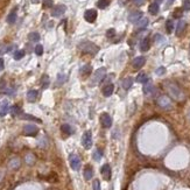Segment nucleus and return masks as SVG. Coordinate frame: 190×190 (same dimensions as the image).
<instances>
[{
  "instance_id": "8fccbe9b",
  "label": "nucleus",
  "mask_w": 190,
  "mask_h": 190,
  "mask_svg": "<svg viewBox=\"0 0 190 190\" xmlns=\"http://www.w3.org/2000/svg\"><path fill=\"white\" fill-rule=\"evenodd\" d=\"M163 0H155V2H157V4H160V2H162Z\"/></svg>"
},
{
  "instance_id": "423d86ee",
  "label": "nucleus",
  "mask_w": 190,
  "mask_h": 190,
  "mask_svg": "<svg viewBox=\"0 0 190 190\" xmlns=\"http://www.w3.org/2000/svg\"><path fill=\"white\" fill-rule=\"evenodd\" d=\"M69 162H70V166H71V168L74 170H78L80 168V159L76 154H70L69 155Z\"/></svg>"
},
{
  "instance_id": "c85d7f7f",
  "label": "nucleus",
  "mask_w": 190,
  "mask_h": 190,
  "mask_svg": "<svg viewBox=\"0 0 190 190\" xmlns=\"http://www.w3.org/2000/svg\"><path fill=\"white\" fill-rule=\"evenodd\" d=\"M13 46H0V55H4L8 51H11Z\"/></svg>"
},
{
  "instance_id": "39448f33",
  "label": "nucleus",
  "mask_w": 190,
  "mask_h": 190,
  "mask_svg": "<svg viewBox=\"0 0 190 190\" xmlns=\"http://www.w3.org/2000/svg\"><path fill=\"white\" fill-rule=\"evenodd\" d=\"M82 145L85 149H90L92 146V133L91 131H85L82 136Z\"/></svg>"
},
{
  "instance_id": "9b49d317",
  "label": "nucleus",
  "mask_w": 190,
  "mask_h": 190,
  "mask_svg": "<svg viewBox=\"0 0 190 190\" xmlns=\"http://www.w3.org/2000/svg\"><path fill=\"white\" fill-rule=\"evenodd\" d=\"M145 63H146V58L144 56H138L135 57L133 59V68L134 69H136V70H139V69H141L144 65H145Z\"/></svg>"
},
{
  "instance_id": "e433bc0d",
  "label": "nucleus",
  "mask_w": 190,
  "mask_h": 190,
  "mask_svg": "<svg viewBox=\"0 0 190 190\" xmlns=\"http://www.w3.org/2000/svg\"><path fill=\"white\" fill-rule=\"evenodd\" d=\"M155 73H156V75H157V76H162V75H165V74H166V68H165V67H160V68H157V69H156V71H155Z\"/></svg>"
},
{
  "instance_id": "b1692460",
  "label": "nucleus",
  "mask_w": 190,
  "mask_h": 190,
  "mask_svg": "<svg viewBox=\"0 0 190 190\" xmlns=\"http://www.w3.org/2000/svg\"><path fill=\"white\" fill-rule=\"evenodd\" d=\"M61 131H62L63 133L68 134V135H70V134L74 132V131H73V128H71V126H70V125H68V124H63V125L61 126Z\"/></svg>"
},
{
  "instance_id": "aec40b11",
  "label": "nucleus",
  "mask_w": 190,
  "mask_h": 190,
  "mask_svg": "<svg viewBox=\"0 0 190 190\" xmlns=\"http://www.w3.org/2000/svg\"><path fill=\"white\" fill-rule=\"evenodd\" d=\"M113 90H114L113 84H109V85H106V86L103 89V95L105 96V97H110V96L113 94Z\"/></svg>"
},
{
  "instance_id": "ea45409f",
  "label": "nucleus",
  "mask_w": 190,
  "mask_h": 190,
  "mask_svg": "<svg viewBox=\"0 0 190 190\" xmlns=\"http://www.w3.org/2000/svg\"><path fill=\"white\" fill-rule=\"evenodd\" d=\"M182 2H183V9L190 11V0H182Z\"/></svg>"
},
{
  "instance_id": "f257e3e1",
  "label": "nucleus",
  "mask_w": 190,
  "mask_h": 190,
  "mask_svg": "<svg viewBox=\"0 0 190 190\" xmlns=\"http://www.w3.org/2000/svg\"><path fill=\"white\" fill-rule=\"evenodd\" d=\"M165 86L167 88V91L169 92V95H170L174 99H176V100H182V99L184 98V96H183V94H182V91L180 90V88H178L175 83L168 82V83H166V84H165Z\"/></svg>"
},
{
  "instance_id": "c9c22d12",
  "label": "nucleus",
  "mask_w": 190,
  "mask_h": 190,
  "mask_svg": "<svg viewBox=\"0 0 190 190\" xmlns=\"http://www.w3.org/2000/svg\"><path fill=\"white\" fill-rule=\"evenodd\" d=\"M102 156H103V152L99 151V149H97V151L94 153V159H95L96 161H99V160L102 159Z\"/></svg>"
},
{
  "instance_id": "4468645a",
  "label": "nucleus",
  "mask_w": 190,
  "mask_h": 190,
  "mask_svg": "<svg viewBox=\"0 0 190 190\" xmlns=\"http://www.w3.org/2000/svg\"><path fill=\"white\" fill-rule=\"evenodd\" d=\"M9 111V104L7 100H2L0 103V117H5Z\"/></svg>"
},
{
  "instance_id": "bb28decb",
  "label": "nucleus",
  "mask_w": 190,
  "mask_h": 190,
  "mask_svg": "<svg viewBox=\"0 0 190 190\" xmlns=\"http://www.w3.org/2000/svg\"><path fill=\"white\" fill-rule=\"evenodd\" d=\"M11 114H12L13 117L20 115V114H21V109H20L18 105H14V106L11 109Z\"/></svg>"
},
{
  "instance_id": "393cba45",
  "label": "nucleus",
  "mask_w": 190,
  "mask_h": 190,
  "mask_svg": "<svg viewBox=\"0 0 190 190\" xmlns=\"http://www.w3.org/2000/svg\"><path fill=\"white\" fill-rule=\"evenodd\" d=\"M148 80V77L145 73H140L138 76H136V82L138 83H146Z\"/></svg>"
},
{
  "instance_id": "a878e982",
  "label": "nucleus",
  "mask_w": 190,
  "mask_h": 190,
  "mask_svg": "<svg viewBox=\"0 0 190 190\" xmlns=\"http://www.w3.org/2000/svg\"><path fill=\"white\" fill-rule=\"evenodd\" d=\"M147 25H148V19H147V18H141V19L136 22V26H138L139 28H146Z\"/></svg>"
},
{
  "instance_id": "a19ab883",
  "label": "nucleus",
  "mask_w": 190,
  "mask_h": 190,
  "mask_svg": "<svg viewBox=\"0 0 190 190\" xmlns=\"http://www.w3.org/2000/svg\"><path fill=\"white\" fill-rule=\"evenodd\" d=\"M92 188H94V190H100V182H99V180H95L94 181Z\"/></svg>"
},
{
  "instance_id": "2eb2a0df",
  "label": "nucleus",
  "mask_w": 190,
  "mask_h": 190,
  "mask_svg": "<svg viewBox=\"0 0 190 190\" xmlns=\"http://www.w3.org/2000/svg\"><path fill=\"white\" fill-rule=\"evenodd\" d=\"M186 27H187V22H186L184 20H180L178 23H177V27H176V35H177V36L182 35V33L184 32Z\"/></svg>"
},
{
  "instance_id": "412c9836",
  "label": "nucleus",
  "mask_w": 190,
  "mask_h": 190,
  "mask_svg": "<svg viewBox=\"0 0 190 190\" xmlns=\"http://www.w3.org/2000/svg\"><path fill=\"white\" fill-rule=\"evenodd\" d=\"M92 176H94V170H92V168H91L90 166H88V167L84 169V178H85L86 181H90V180L92 178Z\"/></svg>"
},
{
  "instance_id": "a211bd4d",
  "label": "nucleus",
  "mask_w": 190,
  "mask_h": 190,
  "mask_svg": "<svg viewBox=\"0 0 190 190\" xmlns=\"http://www.w3.org/2000/svg\"><path fill=\"white\" fill-rule=\"evenodd\" d=\"M149 47H151V41H149V38H144V40L141 41V43H140V49H141V51H147V50L149 49Z\"/></svg>"
},
{
  "instance_id": "dca6fc26",
  "label": "nucleus",
  "mask_w": 190,
  "mask_h": 190,
  "mask_svg": "<svg viewBox=\"0 0 190 190\" xmlns=\"http://www.w3.org/2000/svg\"><path fill=\"white\" fill-rule=\"evenodd\" d=\"M153 92H154V86H153V84L151 82H146L145 83V86H144V94L147 96L152 95Z\"/></svg>"
},
{
  "instance_id": "3c124183",
  "label": "nucleus",
  "mask_w": 190,
  "mask_h": 190,
  "mask_svg": "<svg viewBox=\"0 0 190 190\" xmlns=\"http://www.w3.org/2000/svg\"><path fill=\"white\" fill-rule=\"evenodd\" d=\"M32 1H33L34 4H38V1H40V0H32Z\"/></svg>"
},
{
  "instance_id": "cd10ccee",
  "label": "nucleus",
  "mask_w": 190,
  "mask_h": 190,
  "mask_svg": "<svg viewBox=\"0 0 190 190\" xmlns=\"http://www.w3.org/2000/svg\"><path fill=\"white\" fill-rule=\"evenodd\" d=\"M109 4H110V0H98V7L100 8V9H104V8H106L107 6H109Z\"/></svg>"
},
{
  "instance_id": "37998d69",
  "label": "nucleus",
  "mask_w": 190,
  "mask_h": 190,
  "mask_svg": "<svg viewBox=\"0 0 190 190\" xmlns=\"http://www.w3.org/2000/svg\"><path fill=\"white\" fill-rule=\"evenodd\" d=\"M114 35H115V30H114L113 28H111V29H109V30L106 32V36H107V38H113Z\"/></svg>"
},
{
  "instance_id": "4c0bfd02",
  "label": "nucleus",
  "mask_w": 190,
  "mask_h": 190,
  "mask_svg": "<svg viewBox=\"0 0 190 190\" xmlns=\"http://www.w3.org/2000/svg\"><path fill=\"white\" fill-rule=\"evenodd\" d=\"M48 84H49V78H48L47 75H44L42 77V86H43V89H46L48 86Z\"/></svg>"
},
{
  "instance_id": "49530a36",
  "label": "nucleus",
  "mask_w": 190,
  "mask_h": 190,
  "mask_svg": "<svg viewBox=\"0 0 190 190\" xmlns=\"http://www.w3.org/2000/svg\"><path fill=\"white\" fill-rule=\"evenodd\" d=\"M133 2L136 6H140V5H142L145 2V0H133Z\"/></svg>"
},
{
  "instance_id": "ddd939ff",
  "label": "nucleus",
  "mask_w": 190,
  "mask_h": 190,
  "mask_svg": "<svg viewBox=\"0 0 190 190\" xmlns=\"http://www.w3.org/2000/svg\"><path fill=\"white\" fill-rule=\"evenodd\" d=\"M100 173H102V175H103V177L105 178V180H110L111 178V167H110V165H104L103 167H102V169H100Z\"/></svg>"
},
{
  "instance_id": "6ab92c4d",
  "label": "nucleus",
  "mask_w": 190,
  "mask_h": 190,
  "mask_svg": "<svg viewBox=\"0 0 190 190\" xmlns=\"http://www.w3.org/2000/svg\"><path fill=\"white\" fill-rule=\"evenodd\" d=\"M159 9H160V6H159V4L157 2H153L149 5V7H148V12L153 14V15H155V14H157L159 13Z\"/></svg>"
},
{
  "instance_id": "0eeeda50",
  "label": "nucleus",
  "mask_w": 190,
  "mask_h": 190,
  "mask_svg": "<svg viewBox=\"0 0 190 190\" xmlns=\"http://www.w3.org/2000/svg\"><path fill=\"white\" fill-rule=\"evenodd\" d=\"M100 124L104 128H110L112 126V118L109 113L100 114Z\"/></svg>"
},
{
  "instance_id": "a18cd8bd",
  "label": "nucleus",
  "mask_w": 190,
  "mask_h": 190,
  "mask_svg": "<svg viewBox=\"0 0 190 190\" xmlns=\"http://www.w3.org/2000/svg\"><path fill=\"white\" fill-rule=\"evenodd\" d=\"M154 40H155V42H156V43H160V42H162V41H163V38H162L161 35L156 34V35H155V38H154Z\"/></svg>"
},
{
  "instance_id": "f3484780",
  "label": "nucleus",
  "mask_w": 190,
  "mask_h": 190,
  "mask_svg": "<svg viewBox=\"0 0 190 190\" xmlns=\"http://www.w3.org/2000/svg\"><path fill=\"white\" fill-rule=\"evenodd\" d=\"M121 85H123V88H124L125 90H128V89L133 85V78H132V77H126V78H124Z\"/></svg>"
},
{
  "instance_id": "5701e85b",
  "label": "nucleus",
  "mask_w": 190,
  "mask_h": 190,
  "mask_svg": "<svg viewBox=\"0 0 190 190\" xmlns=\"http://www.w3.org/2000/svg\"><path fill=\"white\" fill-rule=\"evenodd\" d=\"M17 21V11L14 9V11H12L9 14H8V17H7V22L8 23H14Z\"/></svg>"
},
{
  "instance_id": "79ce46f5",
  "label": "nucleus",
  "mask_w": 190,
  "mask_h": 190,
  "mask_svg": "<svg viewBox=\"0 0 190 190\" xmlns=\"http://www.w3.org/2000/svg\"><path fill=\"white\" fill-rule=\"evenodd\" d=\"M182 15V9L181 8H176L174 12V18H181Z\"/></svg>"
},
{
  "instance_id": "f704fd0d",
  "label": "nucleus",
  "mask_w": 190,
  "mask_h": 190,
  "mask_svg": "<svg viewBox=\"0 0 190 190\" xmlns=\"http://www.w3.org/2000/svg\"><path fill=\"white\" fill-rule=\"evenodd\" d=\"M67 80V76L64 75V74H58V76H57V84H63L64 82Z\"/></svg>"
},
{
  "instance_id": "c03bdc74",
  "label": "nucleus",
  "mask_w": 190,
  "mask_h": 190,
  "mask_svg": "<svg viewBox=\"0 0 190 190\" xmlns=\"http://www.w3.org/2000/svg\"><path fill=\"white\" fill-rule=\"evenodd\" d=\"M43 6L44 7H51L53 6V0H43Z\"/></svg>"
},
{
  "instance_id": "58836bf2",
  "label": "nucleus",
  "mask_w": 190,
  "mask_h": 190,
  "mask_svg": "<svg viewBox=\"0 0 190 190\" xmlns=\"http://www.w3.org/2000/svg\"><path fill=\"white\" fill-rule=\"evenodd\" d=\"M35 54L38 55V56H41V55L43 54V47H42L41 44H38V46L35 47Z\"/></svg>"
},
{
  "instance_id": "f8f14e48",
  "label": "nucleus",
  "mask_w": 190,
  "mask_h": 190,
  "mask_svg": "<svg viewBox=\"0 0 190 190\" xmlns=\"http://www.w3.org/2000/svg\"><path fill=\"white\" fill-rule=\"evenodd\" d=\"M141 18H142V12H140V11H134V12H132V13L128 15V21L132 22V23H136Z\"/></svg>"
},
{
  "instance_id": "de8ad7c7",
  "label": "nucleus",
  "mask_w": 190,
  "mask_h": 190,
  "mask_svg": "<svg viewBox=\"0 0 190 190\" xmlns=\"http://www.w3.org/2000/svg\"><path fill=\"white\" fill-rule=\"evenodd\" d=\"M118 2H119L121 6H124V5H126V4L128 2V0H118Z\"/></svg>"
},
{
  "instance_id": "1a4fd4ad",
  "label": "nucleus",
  "mask_w": 190,
  "mask_h": 190,
  "mask_svg": "<svg viewBox=\"0 0 190 190\" xmlns=\"http://www.w3.org/2000/svg\"><path fill=\"white\" fill-rule=\"evenodd\" d=\"M65 11H67V7H65L64 5H57V6H55V7L53 8L51 15L55 17V18H58V17L63 15V14L65 13Z\"/></svg>"
},
{
  "instance_id": "09e8293b",
  "label": "nucleus",
  "mask_w": 190,
  "mask_h": 190,
  "mask_svg": "<svg viewBox=\"0 0 190 190\" xmlns=\"http://www.w3.org/2000/svg\"><path fill=\"white\" fill-rule=\"evenodd\" d=\"M4 67H5L4 59H2V58H0V70H4Z\"/></svg>"
},
{
  "instance_id": "603ef678",
  "label": "nucleus",
  "mask_w": 190,
  "mask_h": 190,
  "mask_svg": "<svg viewBox=\"0 0 190 190\" xmlns=\"http://www.w3.org/2000/svg\"><path fill=\"white\" fill-rule=\"evenodd\" d=\"M173 2H174V0H168V4H169V5H170V4H173Z\"/></svg>"
},
{
  "instance_id": "9d476101",
  "label": "nucleus",
  "mask_w": 190,
  "mask_h": 190,
  "mask_svg": "<svg viewBox=\"0 0 190 190\" xmlns=\"http://www.w3.org/2000/svg\"><path fill=\"white\" fill-rule=\"evenodd\" d=\"M84 19L86 20L88 22H90V23L95 22L96 19H97V12H96L95 9H88L84 13Z\"/></svg>"
},
{
  "instance_id": "4be33fe9",
  "label": "nucleus",
  "mask_w": 190,
  "mask_h": 190,
  "mask_svg": "<svg viewBox=\"0 0 190 190\" xmlns=\"http://www.w3.org/2000/svg\"><path fill=\"white\" fill-rule=\"evenodd\" d=\"M38 98V91L36 90H29L27 92V99L29 102H35Z\"/></svg>"
},
{
  "instance_id": "6e6552de",
  "label": "nucleus",
  "mask_w": 190,
  "mask_h": 190,
  "mask_svg": "<svg viewBox=\"0 0 190 190\" xmlns=\"http://www.w3.org/2000/svg\"><path fill=\"white\" fill-rule=\"evenodd\" d=\"M38 132V128L35 125H26L23 127V134L27 136H34Z\"/></svg>"
},
{
  "instance_id": "7ed1b4c3",
  "label": "nucleus",
  "mask_w": 190,
  "mask_h": 190,
  "mask_svg": "<svg viewBox=\"0 0 190 190\" xmlns=\"http://www.w3.org/2000/svg\"><path fill=\"white\" fill-rule=\"evenodd\" d=\"M106 75V68H99L97 69L94 74V76L91 78V82H90V85L91 86H95L98 85L99 83H102V80L104 79V77Z\"/></svg>"
},
{
  "instance_id": "c756f323",
  "label": "nucleus",
  "mask_w": 190,
  "mask_h": 190,
  "mask_svg": "<svg viewBox=\"0 0 190 190\" xmlns=\"http://www.w3.org/2000/svg\"><path fill=\"white\" fill-rule=\"evenodd\" d=\"M28 38H29L32 42H38V41H40V34L36 33V32L30 33V34L28 35Z\"/></svg>"
},
{
  "instance_id": "473e14b6",
  "label": "nucleus",
  "mask_w": 190,
  "mask_h": 190,
  "mask_svg": "<svg viewBox=\"0 0 190 190\" xmlns=\"http://www.w3.org/2000/svg\"><path fill=\"white\" fill-rule=\"evenodd\" d=\"M91 73V65H84L82 69H80V75H88Z\"/></svg>"
},
{
  "instance_id": "7c9ffc66",
  "label": "nucleus",
  "mask_w": 190,
  "mask_h": 190,
  "mask_svg": "<svg viewBox=\"0 0 190 190\" xmlns=\"http://www.w3.org/2000/svg\"><path fill=\"white\" fill-rule=\"evenodd\" d=\"M20 117H21V119H28V120H34V121H36V123H41V120L38 119V118H35V117H33V115H29V114H20Z\"/></svg>"
},
{
  "instance_id": "f03ea898",
  "label": "nucleus",
  "mask_w": 190,
  "mask_h": 190,
  "mask_svg": "<svg viewBox=\"0 0 190 190\" xmlns=\"http://www.w3.org/2000/svg\"><path fill=\"white\" fill-rule=\"evenodd\" d=\"M78 48L80 49V51H83L85 54H91V55H96L99 50V47L96 46L94 42H90V41L82 42L80 44H78Z\"/></svg>"
},
{
  "instance_id": "72a5a7b5",
  "label": "nucleus",
  "mask_w": 190,
  "mask_h": 190,
  "mask_svg": "<svg viewBox=\"0 0 190 190\" xmlns=\"http://www.w3.org/2000/svg\"><path fill=\"white\" fill-rule=\"evenodd\" d=\"M25 50H17L15 53H14V59H21L22 57L25 56Z\"/></svg>"
},
{
  "instance_id": "20e7f679",
  "label": "nucleus",
  "mask_w": 190,
  "mask_h": 190,
  "mask_svg": "<svg viewBox=\"0 0 190 190\" xmlns=\"http://www.w3.org/2000/svg\"><path fill=\"white\" fill-rule=\"evenodd\" d=\"M156 103H157V105H159L160 107H162V109H165V110H169V109H171V106H173L171 99L168 96H160V97L157 98Z\"/></svg>"
},
{
  "instance_id": "2f4dec72",
  "label": "nucleus",
  "mask_w": 190,
  "mask_h": 190,
  "mask_svg": "<svg viewBox=\"0 0 190 190\" xmlns=\"http://www.w3.org/2000/svg\"><path fill=\"white\" fill-rule=\"evenodd\" d=\"M166 29H167V33H168V34L173 33V30H174V22H173L171 20H168V21L166 22Z\"/></svg>"
}]
</instances>
